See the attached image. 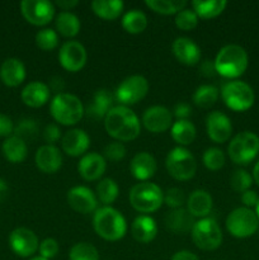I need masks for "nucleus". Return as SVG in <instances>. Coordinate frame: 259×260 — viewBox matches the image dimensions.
<instances>
[{"instance_id": "de8ad7c7", "label": "nucleus", "mask_w": 259, "mask_h": 260, "mask_svg": "<svg viewBox=\"0 0 259 260\" xmlns=\"http://www.w3.org/2000/svg\"><path fill=\"white\" fill-rule=\"evenodd\" d=\"M61 137V131L58 128L57 124L50 123L45 127V131H43V139L47 142V145H53L57 140H60Z\"/></svg>"}, {"instance_id": "13d9d810", "label": "nucleus", "mask_w": 259, "mask_h": 260, "mask_svg": "<svg viewBox=\"0 0 259 260\" xmlns=\"http://www.w3.org/2000/svg\"><path fill=\"white\" fill-rule=\"evenodd\" d=\"M253 179L255 180L256 184L259 185V161L256 162L255 167H254V169H253Z\"/></svg>"}, {"instance_id": "4d7b16f0", "label": "nucleus", "mask_w": 259, "mask_h": 260, "mask_svg": "<svg viewBox=\"0 0 259 260\" xmlns=\"http://www.w3.org/2000/svg\"><path fill=\"white\" fill-rule=\"evenodd\" d=\"M8 184L5 183L4 179H2L0 178V203L3 202V201L5 200V197L8 196Z\"/></svg>"}, {"instance_id": "f704fd0d", "label": "nucleus", "mask_w": 259, "mask_h": 260, "mask_svg": "<svg viewBox=\"0 0 259 260\" xmlns=\"http://www.w3.org/2000/svg\"><path fill=\"white\" fill-rule=\"evenodd\" d=\"M218 94L220 91L215 85H201L193 94V102L200 108H210L217 102Z\"/></svg>"}, {"instance_id": "bf43d9fd", "label": "nucleus", "mask_w": 259, "mask_h": 260, "mask_svg": "<svg viewBox=\"0 0 259 260\" xmlns=\"http://www.w3.org/2000/svg\"><path fill=\"white\" fill-rule=\"evenodd\" d=\"M255 208H256V216H258V218H259V201H258V203H256V206H255Z\"/></svg>"}, {"instance_id": "2f4dec72", "label": "nucleus", "mask_w": 259, "mask_h": 260, "mask_svg": "<svg viewBox=\"0 0 259 260\" xmlns=\"http://www.w3.org/2000/svg\"><path fill=\"white\" fill-rule=\"evenodd\" d=\"M228 2L225 0H210V2H201V0H195L192 2V8L195 10L198 18L202 19H211L225 10Z\"/></svg>"}, {"instance_id": "09e8293b", "label": "nucleus", "mask_w": 259, "mask_h": 260, "mask_svg": "<svg viewBox=\"0 0 259 260\" xmlns=\"http://www.w3.org/2000/svg\"><path fill=\"white\" fill-rule=\"evenodd\" d=\"M14 132L12 119L5 114L0 113V137H8Z\"/></svg>"}, {"instance_id": "0eeeda50", "label": "nucleus", "mask_w": 259, "mask_h": 260, "mask_svg": "<svg viewBox=\"0 0 259 260\" xmlns=\"http://www.w3.org/2000/svg\"><path fill=\"white\" fill-rule=\"evenodd\" d=\"M228 152L235 164H249L259 152V137L253 132H240L231 140Z\"/></svg>"}, {"instance_id": "cd10ccee", "label": "nucleus", "mask_w": 259, "mask_h": 260, "mask_svg": "<svg viewBox=\"0 0 259 260\" xmlns=\"http://www.w3.org/2000/svg\"><path fill=\"white\" fill-rule=\"evenodd\" d=\"M187 210L193 217L205 218L212 210V197L203 189H197L188 197Z\"/></svg>"}, {"instance_id": "b1692460", "label": "nucleus", "mask_w": 259, "mask_h": 260, "mask_svg": "<svg viewBox=\"0 0 259 260\" xmlns=\"http://www.w3.org/2000/svg\"><path fill=\"white\" fill-rule=\"evenodd\" d=\"M22 101L25 106L32 108H40L45 106L50 99V88L42 81H32L22 90Z\"/></svg>"}, {"instance_id": "f257e3e1", "label": "nucleus", "mask_w": 259, "mask_h": 260, "mask_svg": "<svg viewBox=\"0 0 259 260\" xmlns=\"http://www.w3.org/2000/svg\"><path fill=\"white\" fill-rule=\"evenodd\" d=\"M104 128L107 134L117 141H132L141 132L139 117L128 107H112L104 118Z\"/></svg>"}, {"instance_id": "ea45409f", "label": "nucleus", "mask_w": 259, "mask_h": 260, "mask_svg": "<svg viewBox=\"0 0 259 260\" xmlns=\"http://www.w3.org/2000/svg\"><path fill=\"white\" fill-rule=\"evenodd\" d=\"M202 159L205 167L212 172H217L225 165V155H223L222 150L217 149V147H210L206 150Z\"/></svg>"}, {"instance_id": "6e6552de", "label": "nucleus", "mask_w": 259, "mask_h": 260, "mask_svg": "<svg viewBox=\"0 0 259 260\" xmlns=\"http://www.w3.org/2000/svg\"><path fill=\"white\" fill-rule=\"evenodd\" d=\"M221 96L228 108L235 112L248 111L254 104V98H255L251 86L239 80L226 83L221 90Z\"/></svg>"}, {"instance_id": "49530a36", "label": "nucleus", "mask_w": 259, "mask_h": 260, "mask_svg": "<svg viewBox=\"0 0 259 260\" xmlns=\"http://www.w3.org/2000/svg\"><path fill=\"white\" fill-rule=\"evenodd\" d=\"M38 250H40V254L42 258L50 260L57 255L58 243L52 238L45 239L42 243H40V248H38Z\"/></svg>"}, {"instance_id": "5701e85b", "label": "nucleus", "mask_w": 259, "mask_h": 260, "mask_svg": "<svg viewBox=\"0 0 259 260\" xmlns=\"http://www.w3.org/2000/svg\"><path fill=\"white\" fill-rule=\"evenodd\" d=\"M164 222L168 230L172 231L173 234L184 235V234L192 233L196 221L195 217L188 212L187 208L182 207L168 212L167 216H165Z\"/></svg>"}, {"instance_id": "473e14b6", "label": "nucleus", "mask_w": 259, "mask_h": 260, "mask_svg": "<svg viewBox=\"0 0 259 260\" xmlns=\"http://www.w3.org/2000/svg\"><path fill=\"white\" fill-rule=\"evenodd\" d=\"M55 23L58 33L63 37H75L80 32V20L71 12H61Z\"/></svg>"}, {"instance_id": "9d476101", "label": "nucleus", "mask_w": 259, "mask_h": 260, "mask_svg": "<svg viewBox=\"0 0 259 260\" xmlns=\"http://www.w3.org/2000/svg\"><path fill=\"white\" fill-rule=\"evenodd\" d=\"M259 218L255 212L246 207H240L229 213L226 218V229L233 236L245 239L254 235L258 230Z\"/></svg>"}, {"instance_id": "c85d7f7f", "label": "nucleus", "mask_w": 259, "mask_h": 260, "mask_svg": "<svg viewBox=\"0 0 259 260\" xmlns=\"http://www.w3.org/2000/svg\"><path fill=\"white\" fill-rule=\"evenodd\" d=\"M3 154H4L5 159L8 161L17 164V162H22L25 160L28 154L27 144L24 140L19 139L17 136H10L3 144Z\"/></svg>"}, {"instance_id": "5fc2aeb1", "label": "nucleus", "mask_w": 259, "mask_h": 260, "mask_svg": "<svg viewBox=\"0 0 259 260\" xmlns=\"http://www.w3.org/2000/svg\"><path fill=\"white\" fill-rule=\"evenodd\" d=\"M78 4H79L78 0H57V2L55 3V5H57L58 8H61L63 12H69L71 8L76 7Z\"/></svg>"}, {"instance_id": "ddd939ff", "label": "nucleus", "mask_w": 259, "mask_h": 260, "mask_svg": "<svg viewBox=\"0 0 259 260\" xmlns=\"http://www.w3.org/2000/svg\"><path fill=\"white\" fill-rule=\"evenodd\" d=\"M86 50L78 41H68L61 46L58 51V61L65 70L70 73H78L85 66Z\"/></svg>"}, {"instance_id": "052dcab7", "label": "nucleus", "mask_w": 259, "mask_h": 260, "mask_svg": "<svg viewBox=\"0 0 259 260\" xmlns=\"http://www.w3.org/2000/svg\"><path fill=\"white\" fill-rule=\"evenodd\" d=\"M30 260H48V259H45L42 258V256H37V258H32Z\"/></svg>"}, {"instance_id": "a18cd8bd", "label": "nucleus", "mask_w": 259, "mask_h": 260, "mask_svg": "<svg viewBox=\"0 0 259 260\" xmlns=\"http://www.w3.org/2000/svg\"><path fill=\"white\" fill-rule=\"evenodd\" d=\"M126 156V147L122 142H111L104 147V159L111 161H119Z\"/></svg>"}, {"instance_id": "7ed1b4c3", "label": "nucleus", "mask_w": 259, "mask_h": 260, "mask_svg": "<svg viewBox=\"0 0 259 260\" xmlns=\"http://www.w3.org/2000/svg\"><path fill=\"white\" fill-rule=\"evenodd\" d=\"M216 73L223 78H239L248 68V53L239 45H226L215 58Z\"/></svg>"}, {"instance_id": "4468645a", "label": "nucleus", "mask_w": 259, "mask_h": 260, "mask_svg": "<svg viewBox=\"0 0 259 260\" xmlns=\"http://www.w3.org/2000/svg\"><path fill=\"white\" fill-rule=\"evenodd\" d=\"M10 249L22 258L32 256L40 248L38 238L32 230L27 228H18L9 235Z\"/></svg>"}, {"instance_id": "4be33fe9", "label": "nucleus", "mask_w": 259, "mask_h": 260, "mask_svg": "<svg viewBox=\"0 0 259 260\" xmlns=\"http://www.w3.org/2000/svg\"><path fill=\"white\" fill-rule=\"evenodd\" d=\"M173 53L179 62L192 66L201 60V48L188 37H178L173 42Z\"/></svg>"}, {"instance_id": "f3484780", "label": "nucleus", "mask_w": 259, "mask_h": 260, "mask_svg": "<svg viewBox=\"0 0 259 260\" xmlns=\"http://www.w3.org/2000/svg\"><path fill=\"white\" fill-rule=\"evenodd\" d=\"M68 203L75 212L86 215L96 211L98 198L88 187L78 185L68 192Z\"/></svg>"}, {"instance_id": "e433bc0d", "label": "nucleus", "mask_w": 259, "mask_h": 260, "mask_svg": "<svg viewBox=\"0 0 259 260\" xmlns=\"http://www.w3.org/2000/svg\"><path fill=\"white\" fill-rule=\"evenodd\" d=\"M145 4L155 13L169 15L177 14L180 10L185 9L187 2L184 0H146Z\"/></svg>"}, {"instance_id": "f03ea898", "label": "nucleus", "mask_w": 259, "mask_h": 260, "mask_svg": "<svg viewBox=\"0 0 259 260\" xmlns=\"http://www.w3.org/2000/svg\"><path fill=\"white\" fill-rule=\"evenodd\" d=\"M93 226L96 235L107 241H118L126 235L127 222L122 213L111 206L98 208L94 213Z\"/></svg>"}, {"instance_id": "a19ab883", "label": "nucleus", "mask_w": 259, "mask_h": 260, "mask_svg": "<svg viewBox=\"0 0 259 260\" xmlns=\"http://www.w3.org/2000/svg\"><path fill=\"white\" fill-rule=\"evenodd\" d=\"M230 184L235 192L244 193L246 190H249V188L251 187V184H253V178H251V175L246 170H235L230 178Z\"/></svg>"}, {"instance_id": "6e6d98bb", "label": "nucleus", "mask_w": 259, "mask_h": 260, "mask_svg": "<svg viewBox=\"0 0 259 260\" xmlns=\"http://www.w3.org/2000/svg\"><path fill=\"white\" fill-rule=\"evenodd\" d=\"M51 88L53 89L55 91H61L63 89V81L60 76H53L52 80L50 83Z\"/></svg>"}, {"instance_id": "864d4df0", "label": "nucleus", "mask_w": 259, "mask_h": 260, "mask_svg": "<svg viewBox=\"0 0 259 260\" xmlns=\"http://www.w3.org/2000/svg\"><path fill=\"white\" fill-rule=\"evenodd\" d=\"M172 260H198V256L189 250H180L172 256Z\"/></svg>"}, {"instance_id": "8fccbe9b", "label": "nucleus", "mask_w": 259, "mask_h": 260, "mask_svg": "<svg viewBox=\"0 0 259 260\" xmlns=\"http://www.w3.org/2000/svg\"><path fill=\"white\" fill-rule=\"evenodd\" d=\"M173 114H174L178 119H187L188 117L192 114V107L188 103H184V102H179V103L174 107Z\"/></svg>"}, {"instance_id": "37998d69", "label": "nucleus", "mask_w": 259, "mask_h": 260, "mask_svg": "<svg viewBox=\"0 0 259 260\" xmlns=\"http://www.w3.org/2000/svg\"><path fill=\"white\" fill-rule=\"evenodd\" d=\"M14 136L19 137L22 140H30L38 134V124L35 119L24 118L14 127Z\"/></svg>"}, {"instance_id": "2eb2a0df", "label": "nucleus", "mask_w": 259, "mask_h": 260, "mask_svg": "<svg viewBox=\"0 0 259 260\" xmlns=\"http://www.w3.org/2000/svg\"><path fill=\"white\" fill-rule=\"evenodd\" d=\"M142 123L147 131L152 134H161L173 126V114L163 106H154L147 108L142 116Z\"/></svg>"}, {"instance_id": "39448f33", "label": "nucleus", "mask_w": 259, "mask_h": 260, "mask_svg": "<svg viewBox=\"0 0 259 260\" xmlns=\"http://www.w3.org/2000/svg\"><path fill=\"white\" fill-rule=\"evenodd\" d=\"M163 202H164V193L154 183H137L130 190V203L139 212H155L161 207Z\"/></svg>"}, {"instance_id": "58836bf2", "label": "nucleus", "mask_w": 259, "mask_h": 260, "mask_svg": "<svg viewBox=\"0 0 259 260\" xmlns=\"http://www.w3.org/2000/svg\"><path fill=\"white\" fill-rule=\"evenodd\" d=\"M36 45L42 51H52L58 45V35L51 28H43L36 35Z\"/></svg>"}, {"instance_id": "1a4fd4ad", "label": "nucleus", "mask_w": 259, "mask_h": 260, "mask_svg": "<svg viewBox=\"0 0 259 260\" xmlns=\"http://www.w3.org/2000/svg\"><path fill=\"white\" fill-rule=\"evenodd\" d=\"M190 234L193 243L201 250H215L222 243V231L213 218L205 217L196 221Z\"/></svg>"}, {"instance_id": "a211bd4d", "label": "nucleus", "mask_w": 259, "mask_h": 260, "mask_svg": "<svg viewBox=\"0 0 259 260\" xmlns=\"http://www.w3.org/2000/svg\"><path fill=\"white\" fill-rule=\"evenodd\" d=\"M36 167L45 174L58 172L62 165V155L55 145H43L37 150L35 156Z\"/></svg>"}, {"instance_id": "393cba45", "label": "nucleus", "mask_w": 259, "mask_h": 260, "mask_svg": "<svg viewBox=\"0 0 259 260\" xmlns=\"http://www.w3.org/2000/svg\"><path fill=\"white\" fill-rule=\"evenodd\" d=\"M0 79L7 86H18L25 79V66L19 58L10 57L0 68Z\"/></svg>"}, {"instance_id": "72a5a7b5", "label": "nucleus", "mask_w": 259, "mask_h": 260, "mask_svg": "<svg viewBox=\"0 0 259 260\" xmlns=\"http://www.w3.org/2000/svg\"><path fill=\"white\" fill-rule=\"evenodd\" d=\"M122 27L131 35H139L146 29L147 17L141 10L132 9L127 12L122 18Z\"/></svg>"}, {"instance_id": "c03bdc74", "label": "nucleus", "mask_w": 259, "mask_h": 260, "mask_svg": "<svg viewBox=\"0 0 259 260\" xmlns=\"http://www.w3.org/2000/svg\"><path fill=\"white\" fill-rule=\"evenodd\" d=\"M164 202L167 203L168 207L173 208V210L182 208L183 205L185 203L184 192L179 188H170L164 194Z\"/></svg>"}, {"instance_id": "79ce46f5", "label": "nucleus", "mask_w": 259, "mask_h": 260, "mask_svg": "<svg viewBox=\"0 0 259 260\" xmlns=\"http://www.w3.org/2000/svg\"><path fill=\"white\" fill-rule=\"evenodd\" d=\"M198 24V15L196 14L195 10L183 9L175 15V25L182 30H190L197 27Z\"/></svg>"}, {"instance_id": "a878e982", "label": "nucleus", "mask_w": 259, "mask_h": 260, "mask_svg": "<svg viewBox=\"0 0 259 260\" xmlns=\"http://www.w3.org/2000/svg\"><path fill=\"white\" fill-rule=\"evenodd\" d=\"M112 103H113L112 94L107 89H99L94 94L91 103L86 106L85 114L95 121L104 119L107 113L112 109Z\"/></svg>"}, {"instance_id": "dca6fc26", "label": "nucleus", "mask_w": 259, "mask_h": 260, "mask_svg": "<svg viewBox=\"0 0 259 260\" xmlns=\"http://www.w3.org/2000/svg\"><path fill=\"white\" fill-rule=\"evenodd\" d=\"M206 129L207 135L216 144H222L230 139L233 134V124L230 118L222 112H211L206 118Z\"/></svg>"}, {"instance_id": "3c124183", "label": "nucleus", "mask_w": 259, "mask_h": 260, "mask_svg": "<svg viewBox=\"0 0 259 260\" xmlns=\"http://www.w3.org/2000/svg\"><path fill=\"white\" fill-rule=\"evenodd\" d=\"M241 201H243L244 205L246 206V208H249V207H255L259 198H258V194H256L254 190L249 189L241 194Z\"/></svg>"}, {"instance_id": "c756f323", "label": "nucleus", "mask_w": 259, "mask_h": 260, "mask_svg": "<svg viewBox=\"0 0 259 260\" xmlns=\"http://www.w3.org/2000/svg\"><path fill=\"white\" fill-rule=\"evenodd\" d=\"M124 4L121 0H94L91 3V9L94 14L102 19L113 20L121 15Z\"/></svg>"}, {"instance_id": "aec40b11", "label": "nucleus", "mask_w": 259, "mask_h": 260, "mask_svg": "<svg viewBox=\"0 0 259 260\" xmlns=\"http://www.w3.org/2000/svg\"><path fill=\"white\" fill-rule=\"evenodd\" d=\"M61 146H62L63 152H66L69 156H80L88 151L90 146V137L84 129H70L63 135Z\"/></svg>"}, {"instance_id": "f8f14e48", "label": "nucleus", "mask_w": 259, "mask_h": 260, "mask_svg": "<svg viewBox=\"0 0 259 260\" xmlns=\"http://www.w3.org/2000/svg\"><path fill=\"white\" fill-rule=\"evenodd\" d=\"M20 12L30 24L46 25L55 17V5L48 0H23Z\"/></svg>"}, {"instance_id": "7c9ffc66", "label": "nucleus", "mask_w": 259, "mask_h": 260, "mask_svg": "<svg viewBox=\"0 0 259 260\" xmlns=\"http://www.w3.org/2000/svg\"><path fill=\"white\" fill-rule=\"evenodd\" d=\"M173 140L179 145H190L196 139V127L188 119H178L170 128Z\"/></svg>"}, {"instance_id": "412c9836", "label": "nucleus", "mask_w": 259, "mask_h": 260, "mask_svg": "<svg viewBox=\"0 0 259 260\" xmlns=\"http://www.w3.org/2000/svg\"><path fill=\"white\" fill-rule=\"evenodd\" d=\"M156 168L157 164L155 157L145 151L137 152L130 162V172L134 175L135 179L140 182H147L150 178L154 177Z\"/></svg>"}, {"instance_id": "603ef678", "label": "nucleus", "mask_w": 259, "mask_h": 260, "mask_svg": "<svg viewBox=\"0 0 259 260\" xmlns=\"http://www.w3.org/2000/svg\"><path fill=\"white\" fill-rule=\"evenodd\" d=\"M200 71L203 76L211 78V76H213L216 74L215 62H212V61H210V60H206L205 62H202V65H201Z\"/></svg>"}, {"instance_id": "4c0bfd02", "label": "nucleus", "mask_w": 259, "mask_h": 260, "mask_svg": "<svg viewBox=\"0 0 259 260\" xmlns=\"http://www.w3.org/2000/svg\"><path fill=\"white\" fill-rule=\"evenodd\" d=\"M70 260H99V253L89 243H78L71 248L69 254Z\"/></svg>"}, {"instance_id": "20e7f679", "label": "nucleus", "mask_w": 259, "mask_h": 260, "mask_svg": "<svg viewBox=\"0 0 259 260\" xmlns=\"http://www.w3.org/2000/svg\"><path fill=\"white\" fill-rule=\"evenodd\" d=\"M51 116L63 126H74L85 114V108L80 99L74 94L57 93L50 104Z\"/></svg>"}, {"instance_id": "c9c22d12", "label": "nucleus", "mask_w": 259, "mask_h": 260, "mask_svg": "<svg viewBox=\"0 0 259 260\" xmlns=\"http://www.w3.org/2000/svg\"><path fill=\"white\" fill-rule=\"evenodd\" d=\"M119 193L118 184L111 178H104L96 185V198H99L104 206H109L117 200Z\"/></svg>"}, {"instance_id": "bb28decb", "label": "nucleus", "mask_w": 259, "mask_h": 260, "mask_svg": "<svg viewBox=\"0 0 259 260\" xmlns=\"http://www.w3.org/2000/svg\"><path fill=\"white\" fill-rule=\"evenodd\" d=\"M131 234L136 241L147 244L156 238L157 225L152 217L147 215H141L135 218V221L132 222Z\"/></svg>"}, {"instance_id": "9b49d317", "label": "nucleus", "mask_w": 259, "mask_h": 260, "mask_svg": "<svg viewBox=\"0 0 259 260\" xmlns=\"http://www.w3.org/2000/svg\"><path fill=\"white\" fill-rule=\"evenodd\" d=\"M149 81L141 75L127 76L118 85L116 91V98L122 106L127 107L137 103L149 93Z\"/></svg>"}, {"instance_id": "423d86ee", "label": "nucleus", "mask_w": 259, "mask_h": 260, "mask_svg": "<svg viewBox=\"0 0 259 260\" xmlns=\"http://www.w3.org/2000/svg\"><path fill=\"white\" fill-rule=\"evenodd\" d=\"M167 170L174 179L189 180L195 177L197 170V161L192 152L184 147H175L168 154L165 160Z\"/></svg>"}, {"instance_id": "6ab92c4d", "label": "nucleus", "mask_w": 259, "mask_h": 260, "mask_svg": "<svg viewBox=\"0 0 259 260\" xmlns=\"http://www.w3.org/2000/svg\"><path fill=\"white\" fill-rule=\"evenodd\" d=\"M107 169V161L104 156L96 152H89L80 159L78 164V172L84 180L94 182L104 174Z\"/></svg>"}]
</instances>
